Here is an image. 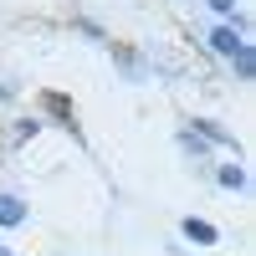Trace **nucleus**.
Masks as SVG:
<instances>
[{
    "instance_id": "5",
    "label": "nucleus",
    "mask_w": 256,
    "mask_h": 256,
    "mask_svg": "<svg viewBox=\"0 0 256 256\" xmlns=\"http://www.w3.org/2000/svg\"><path fill=\"white\" fill-rule=\"evenodd\" d=\"M230 67H236V77H256V46H241L230 56Z\"/></svg>"
},
{
    "instance_id": "7",
    "label": "nucleus",
    "mask_w": 256,
    "mask_h": 256,
    "mask_svg": "<svg viewBox=\"0 0 256 256\" xmlns=\"http://www.w3.org/2000/svg\"><path fill=\"white\" fill-rule=\"evenodd\" d=\"M0 256H10V251H6V246H0Z\"/></svg>"
},
{
    "instance_id": "1",
    "label": "nucleus",
    "mask_w": 256,
    "mask_h": 256,
    "mask_svg": "<svg viewBox=\"0 0 256 256\" xmlns=\"http://www.w3.org/2000/svg\"><path fill=\"white\" fill-rule=\"evenodd\" d=\"M241 46H246L241 31H230V26H210V52H216V56H226V62H230Z\"/></svg>"
},
{
    "instance_id": "4",
    "label": "nucleus",
    "mask_w": 256,
    "mask_h": 256,
    "mask_svg": "<svg viewBox=\"0 0 256 256\" xmlns=\"http://www.w3.org/2000/svg\"><path fill=\"white\" fill-rule=\"evenodd\" d=\"M216 180H220L226 190H246V169H241V164H220V169H216Z\"/></svg>"
},
{
    "instance_id": "3",
    "label": "nucleus",
    "mask_w": 256,
    "mask_h": 256,
    "mask_svg": "<svg viewBox=\"0 0 256 256\" xmlns=\"http://www.w3.org/2000/svg\"><path fill=\"white\" fill-rule=\"evenodd\" d=\"M20 220H26V200L0 195V226H20Z\"/></svg>"
},
{
    "instance_id": "6",
    "label": "nucleus",
    "mask_w": 256,
    "mask_h": 256,
    "mask_svg": "<svg viewBox=\"0 0 256 256\" xmlns=\"http://www.w3.org/2000/svg\"><path fill=\"white\" fill-rule=\"evenodd\" d=\"M210 10L216 16H236V0H210Z\"/></svg>"
},
{
    "instance_id": "2",
    "label": "nucleus",
    "mask_w": 256,
    "mask_h": 256,
    "mask_svg": "<svg viewBox=\"0 0 256 256\" xmlns=\"http://www.w3.org/2000/svg\"><path fill=\"white\" fill-rule=\"evenodd\" d=\"M184 236L195 241V246H216V241H220V230L210 226V220H195V216H190V220H184Z\"/></svg>"
}]
</instances>
